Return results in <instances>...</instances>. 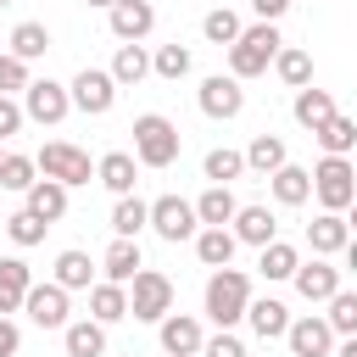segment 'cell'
Instances as JSON below:
<instances>
[{"instance_id": "44", "label": "cell", "mask_w": 357, "mask_h": 357, "mask_svg": "<svg viewBox=\"0 0 357 357\" xmlns=\"http://www.w3.org/2000/svg\"><path fill=\"white\" fill-rule=\"evenodd\" d=\"M201 357H245V346H240L229 329H218L212 340H201Z\"/></svg>"}, {"instance_id": "21", "label": "cell", "mask_w": 357, "mask_h": 357, "mask_svg": "<svg viewBox=\"0 0 357 357\" xmlns=\"http://www.w3.org/2000/svg\"><path fill=\"white\" fill-rule=\"evenodd\" d=\"M89 318H95V324H117V318H128V290L112 284V279L89 284Z\"/></svg>"}, {"instance_id": "34", "label": "cell", "mask_w": 357, "mask_h": 357, "mask_svg": "<svg viewBox=\"0 0 357 357\" xmlns=\"http://www.w3.org/2000/svg\"><path fill=\"white\" fill-rule=\"evenodd\" d=\"M273 67H279V78H284L290 89H301V84H312V56H307V50H296V45H279V56H273Z\"/></svg>"}, {"instance_id": "19", "label": "cell", "mask_w": 357, "mask_h": 357, "mask_svg": "<svg viewBox=\"0 0 357 357\" xmlns=\"http://www.w3.org/2000/svg\"><path fill=\"white\" fill-rule=\"evenodd\" d=\"M28 212L45 218V223L67 218V184H56V178H33V184H28Z\"/></svg>"}, {"instance_id": "20", "label": "cell", "mask_w": 357, "mask_h": 357, "mask_svg": "<svg viewBox=\"0 0 357 357\" xmlns=\"http://www.w3.org/2000/svg\"><path fill=\"white\" fill-rule=\"evenodd\" d=\"M234 240H245V245H268V240H279L273 212H268V206H240V212H234Z\"/></svg>"}, {"instance_id": "6", "label": "cell", "mask_w": 357, "mask_h": 357, "mask_svg": "<svg viewBox=\"0 0 357 357\" xmlns=\"http://www.w3.org/2000/svg\"><path fill=\"white\" fill-rule=\"evenodd\" d=\"M33 162H39L45 178H56V184H67V190H73V184H89V173H95V167H89V151H78V145H67V139H50Z\"/></svg>"}, {"instance_id": "45", "label": "cell", "mask_w": 357, "mask_h": 357, "mask_svg": "<svg viewBox=\"0 0 357 357\" xmlns=\"http://www.w3.org/2000/svg\"><path fill=\"white\" fill-rule=\"evenodd\" d=\"M22 117H28V112H22L11 95H0V139H11V134L22 128Z\"/></svg>"}, {"instance_id": "12", "label": "cell", "mask_w": 357, "mask_h": 357, "mask_svg": "<svg viewBox=\"0 0 357 357\" xmlns=\"http://www.w3.org/2000/svg\"><path fill=\"white\" fill-rule=\"evenodd\" d=\"M151 28H156V6H151V0H117V6H112V33H117L123 45H139Z\"/></svg>"}, {"instance_id": "8", "label": "cell", "mask_w": 357, "mask_h": 357, "mask_svg": "<svg viewBox=\"0 0 357 357\" xmlns=\"http://www.w3.org/2000/svg\"><path fill=\"white\" fill-rule=\"evenodd\" d=\"M22 112H28L33 123L56 128V123L73 112V95H67V84H56V78H28V89H22Z\"/></svg>"}, {"instance_id": "36", "label": "cell", "mask_w": 357, "mask_h": 357, "mask_svg": "<svg viewBox=\"0 0 357 357\" xmlns=\"http://www.w3.org/2000/svg\"><path fill=\"white\" fill-rule=\"evenodd\" d=\"M296 262H301V257H296V245H284V240H268L257 268H262L268 279H290V273H296Z\"/></svg>"}, {"instance_id": "48", "label": "cell", "mask_w": 357, "mask_h": 357, "mask_svg": "<svg viewBox=\"0 0 357 357\" xmlns=\"http://www.w3.org/2000/svg\"><path fill=\"white\" fill-rule=\"evenodd\" d=\"M346 268H351V273H357V234H351V240H346Z\"/></svg>"}, {"instance_id": "38", "label": "cell", "mask_w": 357, "mask_h": 357, "mask_svg": "<svg viewBox=\"0 0 357 357\" xmlns=\"http://www.w3.org/2000/svg\"><path fill=\"white\" fill-rule=\"evenodd\" d=\"M201 33H206L212 45H234V39H240V17H234L229 6H218V11H206V22H201Z\"/></svg>"}, {"instance_id": "40", "label": "cell", "mask_w": 357, "mask_h": 357, "mask_svg": "<svg viewBox=\"0 0 357 357\" xmlns=\"http://www.w3.org/2000/svg\"><path fill=\"white\" fill-rule=\"evenodd\" d=\"M45 229H50V223H45V218H33V212H28V206H22V212H11V218H6V234H11V240H17V245H39V240H45Z\"/></svg>"}, {"instance_id": "7", "label": "cell", "mask_w": 357, "mask_h": 357, "mask_svg": "<svg viewBox=\"0 0 357 357\" xmlns=\"http://www.w3.org/2000/svg\"><path fill=\"white\" fill-rule=\"evenodd\" d=\"M67 95H73V106H78L84 117H106V112L117 106V78L100 73V67H84V73L67 84Z\"/></svg>"}, {"instance_id": "1", "label": "cell", "mask_w": 357, "mask_h": 357, "mask_svg": "<svg viewBox=\"0 0 357 357\" xmlns=\"http://www.w3.org/2000/svg\"><path fill=\"white\" fill-rule=\"evenodd\" d=\"M279 28L273 22H257V28H240V39L229 45V73L234 78H257V73H268V61L279 56Z\"/></svg>"}, {"instance_id": "17", "label": "cell", "mask_w": 357, "mask_h": 357, "mask_svg": "<svg viewBox=\"0 0 357 357\" xmlns=\"http://www.w3.org/2000/svg\"><path fill=\"white\" fill-rule=\"evenodd\" d=\"M245 324H251L262 340H279V335L290 329V307H284V301H273V296H262V301H245Z\"/></svg>"}, {"instance_id": "39", "label": "cell", "mask_w": 357, "mask_h": 357, "mask_svg": "<svg viewBox=\"0 0 357 357\" xmlns=\"http://www.w3.org/2000/svg\"><path fill=\"white\" fill-rule=\"evenodd\" d=\"M201 167H206V178H212V184H229V178H240V173H245V156H240V151H206V162H201Z\"/></svg>"}, {"instance_id": "9", "label": "cell", "mask_w": 357, "mask_h": 357, "mask_svg": "<svg viewBox=\"0 0 357 357\" xmlns=\"http://www.w3.org/2000/svg\"><path fill=\"white\" fill-rule=\"evenodd\" d=\"M151 229H156L167 245H178V240H195L201 218H195V206H190V201H178V195H162V201H151Z\"/></svg>"}, {"instance_id": "50", "label": "cell", "mask_w": 357, "mask_h": 357, "mask_svg": "<svg viewBox=\"0 0 357 357\" xmlns=\"http://www.w3.org/2000/svg\"><path fill=\"white\" fill-rule=\"evenodd\" d=\"M346 212H351V218H346V229H357V201H351V206H346Z\"/></svg>"}, {"instance_id": "35", "label": "cell", "mask_w": 357, "mask_h": 357, "mask_svg": "<svg viewBox=\"0 0 357 357\" xmlns=\"http://www.w3.org/2000/svg\"><path fill=\"white\" fill-rule=\"evenodd\" d=\"M151 73V56L139 50V45H117V56H112V78L117 84H139Z\"/></svg>"}, {"instance_id": "27", "label": "cell", "mask_w": 357, "mask_h": 357, "mask_svg": "<svg viewBox=\"0 0 357 357\" xmlns=\"http://www.w3.org/2000/svg\"><path fill=\"white\" fill-rule=\"evenodd\" d=\"M234 212H240V201L229 195V184H212V190L195 201V218H201L206 229H223V223H234Z\"/></svg>"}, {"instance_id": "41", "label": "cell", "mask_w": 357, "mask_h": 357, "mask_svg": "<svg viewBox=\"0 0 357 357\" xmlns=\"http://www.w3.org/2000/svg\"><path fill=\"white\" fill-rule=\"evenodd\" d=\"M33 173H39L33 156H6V162H0V190H22V195H28Z\"/></svg>"}, {"instance_id": "18", "label": "cell", "mask_w": 357, "mask_h": 357, "mask_svg": "<svg viewBox=\"0 0 357 357\" xmlns=\"http://www.w3.org/2000/svg\"><path fill=\"white\" fill-rule=\"evenodd\" d=\"M268 184H273V201H279V206H301V201L312 195V173L296 167V162H284L279 173H268Z\"/></svg>"}, {"instance_id": "23", "label": "cell", "mask_w": 357, "mask_h": 357, "mask_svg": "<svg viewBox=\"0 0 357 357\" xmlns=\"http://www.w3.org/2000/svg\"><path fill=\"white\" fill-rule=\"evenodd\" d=\"M329 117H335V95L301 84V89H296V123H301V128H324Z\"/></svg>"}, {"instance_id": "16", "label": "cell", "mask_w": 357, "mask_h": 357, "mask_svg": "<svg viewBox=\"0 0 357 357\" xmlns=\"http://www.w3.org/2000/svg\"><path fill=\"white\" fill-rule=\"evenodd\" d=\"M346 240H351V229H346V218H340V212H318V218L307 223V245H312L318 257L346 251Z\"/></svg>"}, {"instance_id": "4", "label": "cell", "mask_w": 357, "mask_h": 357, "mask_svg": "<svg viewBox=\"0 0 357 357\" xmlns=\"http://www.w3.org/2000/svg\"><path fill=\"white\" fill-rule=\"evenodd\" d=\"M128 284H134V290H128V318H139V324H162V318L173 312V279H167V273L139 268Z\"/></svg>"}, {"instance_id": "24", "label": "cell", "mask_w": 357, "mask_h": 357, "mask_svg": "<svg viewBox=\"0 0 357 357\" xmlns=\"http://www.w3.org/2000/svg\"><path fill=\"white\" fill-rule=\"evenodd\" d=\"M284 162H290V151H284V139H279V134H257V139L245 145V167H251V173H262V178H268V173H279Z\"/></svg>"}, {"instance_id": "22", "label": "cell", "mask_w": 357, "mask_h": 357, "mask_svg": "<svg viewBox=\"0 0 357 357\" xmlns=\"http://www.w3.org/2000/svg\"><path fill=\"white\" fill-rule=\"evenodd\" d=\"M28 284H33L28 262L22 257H0V312H17L22 296H28Z\"/></svg>"}, {"instance_id": "28", "label": "cell", "mask_w": 357, "mask_h": 357, "mask_svg": "<svg viewBox=\"0 0 357 357\" xmlns=\"http://www.w3.org/2000/svg\"><path fill=\"white\" fill-rule=\"evenodd\" d=\"M61 340H67V357H100V351H106V324H95V318L67 324Z\"/></svg>"}, {"instance_id": "47", "label": "cell", "mask_w": 357, "mask_h": 357, "mask_svg": "<svg viewBox=\"0 0 357 357\" xmlns=\"http://www.w3.org/2000/svg\"><path fill=\"white\" fill-rule=\"evenodd\" d=\"M290 6H296V0H251V11H257L262 22H279V17L290 11Z\"/></svg>"}, {"instance_id": "3", "label": "cell", "mask_w": 357, "mask_h": 357, "mask_svg": "<svg viewBox=\"0 0 357 357\" xmlns=\"http://www.w3.org/2000/svg\"><path fill=\"white\" fill-rule=\"evenodd\" d=\"M134 162H145V167H173L178 162V128L162 112L134 117Z\"/></svg>"}, {"instance_id": "49", "label": "cell", "mask_w": 357, "mask_h": 357, "mask_svg": "<svg viewBox=\"0 0 357 357\" xmlns=\"http://www.w3.org/2000/svg\"><path fill=\"white\" fill-rule=\"evenodd\" d=\"M340 357H357V335H346V346H340Z\"/></svg>"}, {"instance_id": "51", "label": "cell", "mask_w": 357, "mask_h": 357, "mask_svg": "<svg viewBox=\"0 0 357 357\" xmlns=\"http://www.w3.org/2000/svg\"><path fill=\"white\" fill-rule=\"evenodd\" d=\"M89 6H106V11H112V6H117V0H89Z\"/></svg>"}, {"instance_id": "2", "label": "cell", "mask_w": 357, "mask_h": 357, "mask_svg": "<svg viewBox=\"0 0 357 357\" xmlns=\"http://www.w3.org/2000/svg\"><path fill=\"white\" fill-rule=\"evenodd\" d=\"M245 301H251V279H245L240 268H218V273L206 279V318H212L218 329L240 324V318H245Z\"/></svg>"}, {"instance_id": "32", "label": "cell", "mask_w": 357, "mask_h": 357, "mask_svg": "<svg viewBox=\"0 0 357 357\" xmlns=\"http://www.w3.org/2000/svg\"><path fill=\"white\" fill-rule=\"evenodd\" d=\"M89 279H95L89 251H61V257H56V284H61V290H89Z\"/></svg>"}, {"instance_id": "46", "label": "cell", "mask_w": 357, "mask_h": 357, "mask_svg": "<svg viewBox=\"0 0 357 357\" xmlns=\"http://www.w3.org/2000/svg\"><path fill=\"white\" fill-rule=\"evenodd\" d=\"M17 346H22V335H17V324L0 312V357H17Z\"/></svg>"}, {"instance_id": "13", "label": "cell", "mask_w": 357, "mask_h": 357, "mask_svg": "<svg viewBox=\"0 0 357 357\" xmlns=\"http://www.w3.org/2000/svg\"><path fill=\"white\" fill-rule=\"evenodd\" d=\"M284 340H290V357H324L335 346V329H329V318H296L284 329Z\"/></svg>"}, {"instance_id": "10", "label": "cell", "mask_w": 357, "mask_h": 357, "mask_svg": "<svg viewBox=\"0 0 357 357\" xmlns=\"http://www.w3.org/2000/svg\"><path fill=\"white\" fill-rule=\"evenodd\" d=\"M22 312H28L39 329H67V290H61L56 279H50V284H28Z\"/></svg>"}, {"instance_id": "37", "label": "cell", "mask_w": 357, "mask_h": 357, "mask_svg": "<svg viewBox=\"0 0 357 357\" xmlns=\"http://www.w3.org/2000/svg\"><path fill=\"white\" fill-rule=\"evenodd\" d=\"M329 329L335 335H357V290H335L329 296Z\"/></svg>"}, {"instance_id": "30", "label": "cell", "mask_w": 357, "mask_h": 357, "mask_svg": "<svg viewBox=\"0 0 357 357\" xmlns=\"http://www.w3.org/2000/svg\"><path fill=\"white\" fill-rule=\"evenodd\" d=\"M95 173H100V184H106L112 195H134V156H128V151H106Z\"/></svg>"}, {"instance_id": "15", "label": "cell", "mask_w": 357, "mask_h": 357, "mask_svg": "<svg viewBox=\"0 0 357 357\" xmlns=\"http://www.w3.org/2000/svg\"><path fill=\"white\" fill-rule=\"evenodd\" d=\"M290 279H296V290H301L307 301H329V296L340 290V268H329V262H318V257H312V262H296Z\"/></svg>"}, {"instance_id": "25", "label": "cell", "mask_w": 357, "mask_h": 357, "mask_svg": "<svg viewBox=\"0 0 357 357\" xmlns=\"http://www.w3.org/2000/svg\"><path fill=\"white\" fill-rule=\"evenodd\" d=\"M234 229H195V257L206 262V268H229L234 262Z\"/></svg>"}, {"instance_id": "52", "label": "cell", "mask_w": 357, "mask_h": 357, "mask_svg": "<svg viewBox=\"0 0 357 357\" xmlns=\"http://www.w3.org/2000/svg\"><path fill=\"white\" fill-rule=\"evenodd\" d=\"M0 162H6V151H0Z\"/></svg>"}, {"instance_id": "42", "label": "cell", "mask_w": 357, "mask_h": 357, "mask_svg": "<svg viewBox=\"0 0 357 357\" xmlns=\"http://www.w3.org/2000/svg\"><path fill=\"white\" fill-rule=\"evenodd\" d=\"M151 73H156V78H184V73H190V50H184V45H162V50L151 56Z\"/></svg>"}, {"instance_id": "14", "label": "cell", "mask_w": 357, "mask_h": 357, "mask_svg": "<svg viewBox=\"0 0 357 357\" xmlns=\"http://www.w3.org/2000/svg\"><path fill=\"white\" fill-rule=\"evenodd\" d=\"M162 351L167 357H201V324L190 312H167L162 318Z\"/></svg>"}, {"instance_id": "29", "label": "cell", "mask_w": 357, "mask_h": 357, "mask_svg": "<svg viewBox=\"0 0 357 357\" xmlns=\"http://www.w3.org/2000/svg\"><path fill=\"white\" fill-rule=\"evenodd\" d=\"M312 139L324 145V156H346V151L357 145V117H340V112H335L324 128H312Z\"/></svg>"}, {"instance_id": "11", "label": "cell", "mask_w": 357, "mask_h": 357, "mask_svg": "<svg viewBox=\"0 0 357 357\" xmlns=\"http://www.w3.org/2000/svg\"><path fill=\"white\" fill-rule=\"evenodd\" d=\"M201 112H206V117H223V123L240 117V112H245V89H240V78H234V73H229V78L212 73V78L201 84Z\"/></svg>"}, {"instance_id": "5", "label": "cell", "mask_w": 357, "mask_h": 357, "mask_svg": "<svg viewBox=\"0 0 357 357\" xmlns=\"http://www.w3.org/2000/svg\"><path fill=\"white\" fill-rule=\"evenodd\" d=\"M312 195L324 201V212H346L357 201V167L346 156H324L312 167Z\"/></svg>"}, {"instance_id": "33", "label": "cell", "mask_w": 357, "mask_h": 357, "mask_svg": "<svg viewBox=\"0 0 357 357\" xmlns=\"http://www.w3.org/2000/svg\"><path fill=\"white\" fill-rule=\"evenodd\" d=\"M45 50H50V28H45V22H17V28H11V56L33 61V56H45Z\"/></svg>"}, {"instance_id": "43", "label": "cell", "mask_w": 357, "mask_h": 357, "mask_svg": "<svg viewBox=\"0 0 357 357\" xmlns=\"http://www.w3.org/2000/svg\"><path fill=\"white\" fill-rule=\"evenodd\" d=\"M11 89H28V61L22 56H0V95H11Z\"/></svg>"}, {"instance_id": "31", "label": "cell", "mask_w": 357, "mask_h": 357, "mask_svg": "<svg viewBox=\"0 0 357 357\" xmlns=\"http://www.w3.org/2000/svg\"><path fill=\"white\" fill-rule=\"evenodd\" d=\"M145 223H151V206H145L139 195H117V206H112V229H117L123 240H139Z\"/></svg>"}, {"instance_id": "26", "label": "cell", "mask_w": 357, "mask_h": 357, "mask_svg": "<svg viewBox=\"0 0 357 357\" xmlns=\"http://www.w3.org/2000/svg\"><path fill=\"white\" fill-rule=\"evenodd\" d=\"M100 268H106V279H112V284H128V279H134V273H139L145 262H139V245L117 234V240L106 245V257H100Z\"/></svg>"}]
</instances>
